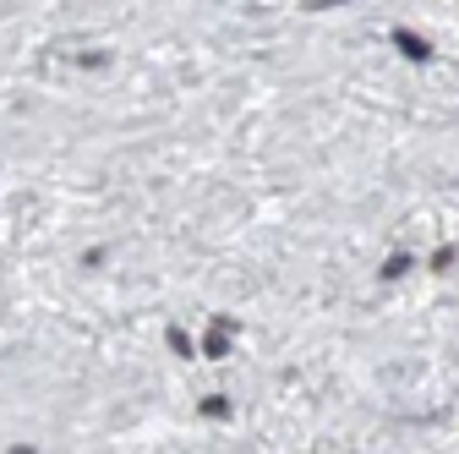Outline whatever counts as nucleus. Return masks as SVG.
I'll return each instance as SVG.
<instances>
[{
    "mask_svg": "<svg viewBox=\"0 0 459 454\" xmlns=\"http://www.w3.org/2000/svg\"><path fill=\"white\" fill-rule=\"evenodd\" d=\"M394 44H399V49H405V55H411V61H427V55H432V44H427V39H416L411 28H399V33H394Z\"/></svg>",
    "mask_w": 459,
    "mask_h": 454,
    "instance_id": "obj_1",
    "label": "nucleus"
}]
</instances>
